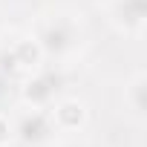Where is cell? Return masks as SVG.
<instances>
[{"label":"cell","mask_w":147,"mask_h":147,"mask_svg":"<svg viewBox=\"0 0 147 147\" xmlns=\"http://www.w3.org/2000/svg\"><path fill=\"white\" fill-rule=\"evenodd\" d=\"M130 101H133L136 110H144V75H138V78L133 81V87H130Z\"/></svg>","instance_id":"3"},{"label":"cell","mask_w":147,"mask_h":147,"mask_svg":"<svg viewBox=\"0 0 147 147\" xmlns=\"http://www.w3.org/2000/svg\"><path fill=\"white\" fill-rule=\"evenodd\" d=\"M9 138H12V127H9V121L3 115H0V147L9 144Z\"/></svg>","instance_id":"4"},{"label":"cell","mask_w":147,"mask_h":147,"mask_svg":"<svg viewBox=\"0 0 147 147\" xmlns=\"http://www.w3.org/2000/svg\"><path fill=\"white\" fill-rule=\"evenodd\" d=\"M55 121L63 127V130H75L87 121V107L75 98H69V101H61L55 107Z\"/></svg>","instance_id":"1"},{"label":"cell","mask_w":147,"mask_h":147,"mask_svg":"<svg viewBox=\"0 0 147 147\" xmlns=\"http://www.w3.org/2000/svg\"><path fill=\"white\" fill-rule=\"evenodd\" d=\"M40 46H38V40H20L18 46H15V63H20V66H35V63H40Z\"/></svg>","instance_id":"2"}]
</instances>
